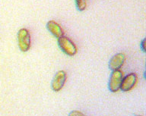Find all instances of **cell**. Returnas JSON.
Instances as JSON below:
<instances>
[{
    "mask_svg": "<svg viewBox=\"0 0 146 116\" xmlns=\"http://www.w3.org/2000/svg\"><path fill=\"white\" fill-rule=\"evenodd\" d=\"M76 2V6L79 11H84L86 9L87 6V0H75Z\"/></svg>",
    "mask_w": 146,
    "mask_h": 116,
    "instance_id": "8",
    "label": "cell"
},
{
    "mask_svg": "<svg viewBox=\"0 0 146 116\" xmlns=\"http://www.w3.org/2000/svg\"><path fill=\"white\" fill-rule=\"evenodd\" d=\"M137 116H142V115H137Z\"/></svg>",
    "mask_w": 146,
    "mask_h": 116,
    "instance_id": "11",
    "label": "cell"
},
{
    "mask_svg": "<svg viewBox=\"0 0 146 116\" xmlns=\"http://www.w3.org/2000/svg\"><path fill=\"white\" fill-rule=\"evenodd\" d=\"M46 28L56 38L59 39L64 36V31L61 26L54 20H50L46 24Z\"/></svg>",
    "mask_w": 146,
    "mask_h": 116,
    "instance_id": "7",
    "label": "cell"
},
{
    "mask_svg": "<svg viewBox=\"0 0 146 116\" xmlns=\"http://www.w3.org/2000/svg\"><path fill=\"white\" fill-rule=\"evenodd\" d=\"M123 73L120 70L113 71L109 82L110 90L113 93H116L120 89L121 83L123 80Z\"/></svg>",
    "mask_w": 146,
    "mask_h": 116,
    "instance_id": "3",
    "label": "cell"
},
{
    "mask_svg": "<svg viewBox=\"0 0 146 116\" xmlns=\"http://www.w3.org/2000/svg\"><path fill=\"white\" fill-rule=\"evenodd\" d=\"M141 49L143 50L144 52H145V39L142 40L141 43Z\"/></svg>",
    "mask_w": 146,
    "mask_h": 116,
    "instance_id": "10",
    "label": "cell"
},
{
    "mask_svg": "<svg viewBox=\"0 0 146 116\" xmlns=\"http://www.w3.org/2000/svg\"><path fill=\"white\" fill-rule=\"evenodd\" d=\"M68 116H86L84 113H82V111H72L70 113L68 114Z\"/></svg>",
    "mask_w": 146,
    "mask_h": 116,
    "instance_id": "9",
    "label": "cell"
},
{
    "mask_svg": "<svg viewBox=\"0 0 146 116\" xmlns=\"http://www.w3.org/2000/svg\"><path fill=\"white\" fill-rule=\"evenodd\" d=\"M18 42L21 51L25 52L30 49L31 40V34L28 30L26 28H21L19 30L18 33Z\"/></svg>",
    "mask_w": 146,
    "mask_h": 116,
    "instance_id": "2",
    "label": "cell"
},
{
    "mask_svg": "<svg viewBox=\"0 0 146 116\" xmlns=\"http://www.w3.org/2000/svg\"><path fill=\"white\" fill-rule=\"evenodd\" d=\"M66 80V74L64 71H59L56 74L52 81V89L55 92H59L62 89Z\"/></svg>",
    "mask_w": 146,
    "mask_h": 116,
    "instance_id": "5",
    "label": "cell"
},
{
    "mask_svg": "<svg viewBox=\"0 0 146 116\" xmlns=\"http://www.w3.org/2000/svg\"><path fill=\"white\" fill-rule=\"evenodd\" d=\"M125 60V55L123 52L117 53L112 57L109 62V68L110 70L116 71L119 70L123 65Z\"/></svg>",
    "mask_w": 146,
    "mask_h": 116,
    "instance_id": "6",
    "label": "cell"
},
{
    "mask_svg": "<svg viewBox=\"0 0 146 116\" xmlns=\"http://www.w3.org/2000/svg\"><path fill=\"white\" fill-rule=\"evenodd\" d=\"M137 75L135 73H130L123 78L121 83L120 90L124 92L131 90L137 83Z\"/></svg>",
    "mask_w": 146,
    "mask_h": 116,
    "instance_id": "4",
    "label": "cell"
},
{
    "mask_svg": "<svg viewBox=\"0 0 146 116\" xmlns=\"http://www.w3.org/2000/svg\"><path fill=\"white\" fill-rule=\"evenodd\" d=\"M58 44L62 52L69 56H73L77 53V47L70 39L66 36L58 39Z\"/></svg>",
    "mask_w": 146,
    "mask_h": 116,
    "instance_id": "1",
    "label": "cell"
}]
</instances>
